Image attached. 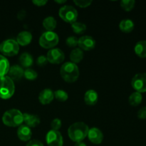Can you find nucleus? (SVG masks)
<instances>
[{
    "instance_id": "nucleus-20",
    "label": "nucleus",
    "mask_w": 146,
    "mask_h": 146,
    "mask_svg": "<svg viewBox=\"0 0 146 146\" xmlns=\"http://www.w3.org/2000/svg\"><path fill=\"white\" fill-rule=\"evenodd\" d=\"M10 66L8 59L4 56L0 55V78L5 76L9 72Z\"/></svg>"
},
{
    "instance_id": "nucleus-22",
    "label": "nucleus",
    "mask_w": 146,
    "mask_h": 146,
    "mask_svg": "<svg viewBox=\"0 0 146 146\" xmlns=\"http://www.w3.org/2000/svg\"><path fill=\"white\" fill-rule=\"evenodd\" d=\"M119 28L123 32L130 33L133 30L134 23L131 19H123L119 24Z\"/></svg>"
},
{
    "instance_id": "nucleus-30",
    "label": "nucleus",
    "mask_w": 146,
    "mask_h": 146,
    "mask_svg": "<svg viewBox=\"0 0 146 146\" xmlns=\"http://www.w3.org/2000/svg\"><path fill=\"white\" fill-rule=\"evenodd\" d=\"M66 43L69 47H76L78 44V38L76 36H69L66 38Z\"/></svg>"
},
{
    "instance_id": "nucleus-33",
    "label": "nucleus",
    "mask_w": 146,
    "mask_h": 146,
    "mask_svg": "<svg viewBox=\"0 0 146 146\" xmlns=\"http://www.w3.org/2000/svg\"><path fill=\"white\" fill-rule=\"evenodd\" d=\"M48 62V59H47L46 56L43 55L38 56L36 61L37 64H38V66H44L46 65V64Z\"/></svg>"
},
{
    "instance_id": "nucleus-35",
    "label": "nucleus",
    "mask_w": 146,
    "mask_h": 146,
    "mask_svg": "<svg viewBox=\"0 0 146 146\" xmlns=\"http://www.w3.org/2000/svg\"><path fill=\"white\" fill-rule=\"evenodd\" d=\"M26 146H44L42 143L38 140H32L29 141Z\"/></svg>"
},
{
    "instance_id": "nucleus-38",
    "label": "nucleus",
    "mask_w": 146,
    "mask_h": 146,
    "mask_svg": "<svg viewBox=\"0 0 146 146\" xmlns=\"http://www.w3.org/2000/svg\"><path fill=\"white\" fill-rule=\"evenodd\" d=\"M55 2L59 3V4H63V3L66 2V0H63V1H58V0H56V1H55Z\"/></svg>"
},
{
    "instance_id": "nucleus-3",
    "label": "nucleus",
    "mask_w": 146,
    "mask_h": 146,
    "mask_svg": "<svg viewBox=\"0 0 146 146\" xmlns=\"http://www.w3.org/2000/svg\"><path fill=\"white\" fill-rule=\"evenodd\" d=\"M2 121L7 126H20L24 122L23 113L17 109H10L4 113L2 116Z\"/></svg>"
},
{
    "instance_id": "nucleus-37",
    "label": "nucleus",
    "mask_w": 146,
    "mask_h": 146,
    "mask_svg": "<svg viewBox=\"0 0 146 146\" xmlns=\"http://www.w3.org/2000/svg\"><path fill=\"white\" fill-rule=\"evenodd\" d=\"M75 146H87L86 144L84 143L83 141H81V142H78V143H76V145Z\"/></svg>"
},
{
    "instance_id": "nucleus-27",
    "label": "nucleus",
    "mask_w": 146,
    "mask_h": 146,
    "mask_svg": "<svg viewBox=\"0 0 146 146\" xmlns=\"http://www.w3.org/2000/svg\"><path fill=\"white\" fill-rule=\"evenodd\" d=\"M135 1L134 0H122L121 1V6L125 11H130L133 9Z\"/></svg>"
},
{
    "instance_id": "nucleus-24",
    "label": "nucleus",
    "mask_w": 146,
    "mask_h": 146,
    "mask_svg": "<svg viewBox=\"0 0 146 146\" xmlns=\"http://www.w3.org/2000/svg\"><path fill=\"white\" fill-rule=\"evenodd\" d=\"M43 26L48 31H52L56 27V21L53 17H48L43 21Z\"/></svg>"
},
{
    "instance_id": "nucleus-28",
    "label": "nucleus",
    "mask_w": 146,
    "mask_h": 146,
    "mask_svg": "<svg viewBox=\"0 0 146 146\" xmlns=\"http://www.w3.org/2000/svg\"><path fill=\"white\" fill-rule=\"evenodd\" d=\"M54 98H56L59 101H66L68 98V94L64 90H57L54 93Z\"/></svg>"
},
{
    "instance_id": "nucleus-23",
    "label": "nucleus",
    "mask_w": 146,
    "mask_h": 146,
    "mask_svg": "<svg viewBox=\"0 0 146 146\" xmlns=\"http://www.w3.org/2000/svg\"><path fill=\"white\" fill-rule=\"evenodd\" d=\"M84 58V52L81 48H75L73 50L70 54V58L71 60V62L74 64L79 63Z\"/></svg>"
},
{
    "instance_id": "nucleus-26",
    "label": "nucleus",
    "mask_w": 146,
    "mask_h": 146,
    "mask_svg": "<svg viewBox=\"0 0 146 146\" xmlns=\"http://www.w3.org/2000/svg\"><path fill=\"white\" fill-rule=\"evenodd\" d=\"M71 28H72L73 31H74L76 34H81L86 31V26L81 22H77V21H75V22L71 24Z\"/></svg>"
},
{
    "instance_id": "nucleus-36",
    "label": "nucleus",
    "mask_w": 146,
    "mask_h": 146,
    "mask_svg": "<svg viewBox=\"0 0 146 146\" xmlns=\"http://www.w3.org/2000/svg\"><path fill=\"white\" fill-rule=\"evenodd\" d=\"M32 3L35 4L36 6H38V7H42V6L46 4L47 1L46 0H34V1H32Z\"/></svg>"
},
{
    "instance_id": "nucleus-9",
    "label": "nucleus",
    "mask_w": 146,
    "mask_h": 146,
    "mask_svg": "<svg viewBox=\"0 0 146 146\" xmlns=\"http://www.w3.org/2000/svg\"><path fill=\"white\" fill-rule=\"evenodd\" d=\"M48 146H63L64 141L61 133L58 131L51 130L46 134V138Z\"/></svg>"
},
{
    "instance_id": "nucleus-16",
    "label": "nucleus",
    "mask_w": 146,
    "mask_h": 146,
    "mask_svg": "<svg viewBox=\"0 0 146 146\" xmlns=\"http://www.w3.org/2000/svg\"><path fill=\"white\" fill-rule=\"evenodd\" d=\"M32 40V34L27 31H24L20 32L18 34L17 38V42L19 45H21L24 46L31 43Z\"/></svg>"
},
{
    "instance_id": "nucleus-11",
    "label": "nucleus",
    "mask_w": 146,
    "mask_h": 146,
    "mask_svg": "<svg viewBox=\"0 0 146 146\" xmlns=\"http://www.w3.org/2000/svg\"><path fill=\"white\" fill-rule=\"evenodd\" d=\"M78 44L81 49L89 51L96 46V41L90 36H84L78 39Z\"/></svg>"
},
{
    "instance_id": "nucleus-34",
    "label": "nucleus",
    "mask_w": 146,
    "mask_h": 146,
    "mask_svg": "<svg viewBox=\"0 0 146 146\" xmlns=\"http://www.w3.org/2000/svg\"><path fill=\"white\" fill-rule=\"evenodd\" d=\"M138 117L140 119H146V107H143L138 111Z\"/></svg>"
},
{
    "instance_id": "nucleus-8",
    "label": "nucleus",
    "mask_w": 146,
    "mask_h": 146,
    "mask_svg": "<svg viewBox=\"0 0 146 146\" xmlns=\"http://www.w3.org/2000/svg\"><path fill=\"white\" fill-rule=\"evenodd\" d=\"M133 88L139 93L146 92V74H138L134 76L131 81Z\"/></svg>"
},
{
    "instance_id": "nucleus-32",
    "label": "nucleus",
    "mask_w": 146,
    "mask_h": 146,
    "mask_svg": "<svg viewBox=\"0 0 146 146\" xmlns=\"http://www.w3.org/2000/svg\"><path fill=\"white\" fill-rule=\"evenodd\" d=\"M51 126L52 130L54 131H58L61 128V121L58 118H55L53 120L51 123Z\"/></svg>"
},
{
    "instance_id": "nucleus-19",
    "label": "nucleus",
    "mask_w": 146,
    "mask_h": 146,
    "mask_svg": "<svg viewBox=\"0 0 146 146\" xmlns=\"http://www.w3.org/2000/svg\"><path fill=\"white\" fill-rule=\"evenodd\" d=\"M19 62L22 65L23 67H25L27 68H29L33 65L34 59H33L32 56L29 53H23L19 57Z\"/></svg>"
},
{
    "instance_id": "nucleus-7",
    "label": "nucleus",
    "mask_w": 146,
    "mask_h": 146,
    "mask_svg": "<svg viewBox=\"0 0 146 146\" xmlns=\"http://www.w3.org/2000/svg\"><path fill=\"white\" fill-rule=\"evenodd\" d=\"M59 17L64 21L68 23L75 22L78 17V12L74 7L70 5H65L59 9Z\"/></svg>"
},
{
    "instance_id": "nucleus-10",
    "label": "nucleus",
    "mask_w": 146,
    "mask_h": 146,
    "mask_svg": "<svg viewBox=\"0 0 146 146\" xmlns=\"http://www.w3.org/2000/svg\"><path fill=\"white\" fill-rule=\"evenodd\" d=\"M64 52L59 48H52L47 53L46 58L48 62L53 64H58L63 62L64 60Z\"/></svg>"
},
{
    "instance_id": "nucleus-21",
    "label": "nucleus",
    "mask_w": 146,
    "mask_h": 146,
    "mask_svg": "<svg viewBox=\"0 0 146 146\" xmlns=\"http://www.w3.org/2000/svg\"><path fill=\"white\" fill-rule=\"evenodd\" d=\"M135 54L141 58H146V41H140L135 44Z\"/></svg>"
},
{
    "instance_id": "nucleus-2",
    "label": "nucleus",
    "mask_w": 146,
    "mask_h": 146,
    "mask_svg": "<svg viewBox=\"0 0 146 146\" xmlns=\"http://www.w3.org/2000/svg\"><path fill=\"white\" fill-rule=\"evenodd\" d=\"M60 74L64 81L73 83L76 81L79 76V69L76 64L72 62H66L61 66Z\"/></svg>"
},
{
    "instance_id": "nucleus-6",
    "label": "nucleus",
    "mask_w": 146,
    "mask_h": 146,
    "mask_svg": "<svg viewBox=\"0 0 146 146\" xmlns=\"http://www.w3.org/2000/svg\"><path fill=\"white\" fill-rule=\"evenodd\" d=\"M58 36L54 31H46L43 33L39 38V44L44 48H51L58 44Z\"/></svg>"
},
{
    "instance_id": "nucleus-14",
    "label": "nucleus",
    "mask_w": 146,
    "mask_h": 146,
    "mask_svg": "<svg viewBox=\"0 0 146 146\" xmlns=\"http://www.w3.org/2000/svg\"><path fill=\"white\" fill-rule=\"evenodd\" d=\"M54 94L51 89L46 88L41 91L38 95V100L43 105H46L50 104L54 100Z\"/></svg>"
},
{
    "instance_id": "nucleus-1",
    "label": "nucleus",
    "mask_w": 146,
    "mask_h": 146,
    "mask_svg": "<svg viewBox=\"0 0 146 146\" xmlns=\"http://www.w3.org/2000/svg\"><path fill=\"white\" fill-rule=\"evenodd\" d=\"M88 125L82 122H77L72 124L68 128V134L70 139L76 143L81 142L88 135Z\"/></svg>"
},
{
    "instance_id": "nucleus-29",
    "label": "nucleus",
    "mask_w": 146,
    "mask_h": 146,
    "mask_svg": "<svg viewBox=\"0 0 146 146\" xmlns=\"http://www.w3.org/2000/svg\"><path fill=\"white\" fill-rule=\"evenodd\" d=\"M24 76L29 81H34L38 76V74L31 68H27L24 72Z\"/></svg>"
},
{
    "instance_id": "nucleus-31",
    "label": "nucleus",
    "mask_w": 146,
    "mask_h": 146,
    "mask_svg": "<svg viewBox=\"0 0 146 146\" xmlns=\"http://www.w3.org/2000/svg\"><path fill=\"white\" fill-rule=\"evenodd\" d=\"M74 3L76 4L78 7H81V8H85L90 6L92 3V1L91 0H75Z\"/></svg>"
},
{
    "instance_id": "nucleus-5",
    "label": "nucleus",
    "mask_w": 146,
    "mask_h": 146,
    "mask_svg": "<svg viewBox=\"0 0 146 146\" xmlns=\"http://www.w3.org/2000/svg\"><path fill=\"white\" fill-rule=\"evenodd\" d=\"M19 51V46L14 39H7L0 44V52L7 56L17 55Z\"/></svg>"
},
{
    "instance_id": "nucleus-18",
    "label": "nucleus",
    "mask_w": 146,
    "mask_h": 146,
    "mask_svg": "<svg viewBox=\"0 0 146 146\" xmlns=\"http://www.w3.org/2000/svg\"><path fill=\"white\" fill-rule=\"evenodd\" d=\"M84 101L87 105L94 106L98 101V94L94 90H88L84 96Z\"/></svg>"
},
{
    "instance_id": "nucleus-13",
    "label": "nucleus",
    "mask_w": 146,
    "mask_h": 146,
    "mask_svg": "<svg viewBox=\"0 0 146 146\" xmlns=\"http://www.w3.org/2000/svg\"><path fill=\"white\" fill-rule=\"evenodd\" d=\"M24 71L23 70V68L21 66H19V65H14L12 66H11L9 70L8 76L14 81H19V79H21L22 78V76H24Z\"/></svg>"
},
{
    "instance_id": "nucleus-17",
    "label": "nucleus",
    "mask_w": 146,
    "mask_h": 146,
    "mask_svg": "<svg viewBox=\"0 0 146 146\" xmlns=\"http://www.w3.org/2000/svg\"><path fill=\"white\" fill-rule=\"evenodd\" d=\"M23 118L25 125L29 128H35L40 123V118L36 115L29 113H23Z\"/></svg>"
},
{
    "instance_id": "nucleus-15",
    "label": "nucleus",
    "mask_w": 146,
    "mask_h": 146,
    "mask_svg": "<svg viewBox=\"0 0 146 146\" xmlns=\"http://www.w3.org/2000/svg\"><path fill=\"white\" fill-rule=\"evenodd\" d=\"M17 135L21 141H29L32 135L31 128L26 125H21L17 130Z\"/></svg>"
},
{
    "instance_id": "nucleus-4",
    "label": "nucleus",
    "mask_w": 146,
    "mask_h": 146,
    "mask_svg": "<svg viewBox=\"0 0 146 146\" xmlns=\"http://www.w3.org/2000/svg\"><path fill=\"white\" fill-rule=\"evenodd\" d=\"M15 91L14 83L8 76L0 78V98L2 99H9L11 98Z\"/></svg>"
},
{
    "instance_id": "nucleus-25",
    "label": "nucleus",
    "mask_w": 146,
    "mask_h": 146,
    "mask_svg": "<svg viewBox=\"0 0 146 146\" xmlns=\"http://www.w3.org/2000/svg\"><path fill=\"white\" fill-rule=\"evenodd\" d=\"M143 97L142 95H141V93L139 92H135L133 93L129 97V99H128V101H129V104H131L133 106H137L140 105L142 102Z\"/></svg>"
},
{
    "instance_id": "nucleus-12",
    "label": "nucleus",
    "mask_w": 146,
    "mask_h": 146,
    "mask_svg": "<svg viewBox=\"0 0 146 146\" xmlns=\"http://www.w3.org/2000/svg\"><path fill=\"white\" fill-rule=\"evenodd\" d=\"M87 136H88V140L92 143L96 144V145L101 143L103 139H104L103 133L101 132V130H99L97 128H92L88 130Z\"/></svg>"
}]
</instances>
